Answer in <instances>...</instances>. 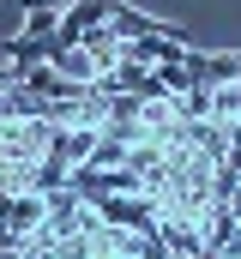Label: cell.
Masks as SVG:
<instances>
[{
  "instance_id": "6da1fadb",
  "label": "cell",
  "mask_w": 241,
  "mask_h": 259,
  "mask_svg": "<svg viewBox=\"0 0 241 259\" xmlns=\"http://www.w3.org/2000/svg\"><path fill=\"white\" fill-rule=\"evenodd\" d=\"M181 66H187L193 84H211V91L241 78V55H205V49H187V61H181Z\"/></svg>"
},
{
  "instance_id": "7a4b0ae2",
  "label": "cell",
  "mask_w": 241,
  "mask_h": 259,
  "mask_svg": "<svg viewBox=\"0 0 241 259\" xmlns=\"http://www.w3.org/2000/svg\"><path fill=\"white\" fill-rule=\"evenodd\" d=\"M78 49L91 55V66H97V78H103V72H115V66H120V49H127V36H115L109 24H91V30L78 36Z\"/></svg>"
},
{
  "instance_id": "3957f363",
  "label": "cell",
  "mask_w": 241,
  "mask_h": 259,
  "mask_svg": "<svg viewBox=\"0 0 241 259\" xmlns=\"http://www.w3.org/2000/svg\"><path fill=\"white\" fill-rule=\"evenodd\" d=\"M91 145H97V127H55L49 133V157H60L66 169L72 163H91Z\"/></svg>"
},
{
  "instance_id": "277c9868",
  "label": "cell",
  "mask_w": 241,
  "mask_h": 259,
  "mask_svg": "<svg viewBox=\"0 0 241 259\" xmlns=\"http://www.w3.org/2000/svg\"><path fill=\"white\" fill-rule=\"evenodd\" d=\"M49 66H55L60 78H72V84H91L97 78V66H91V55L78 42H49Z\"/></svg>"
},
{
  "instance_id": "5b68a950",
  "label": "cell",
  "mask_w": 241,
  "mask_h": 259,
  "mask_svg": "<svg viewBox=\"0 0 241 259\" xmlns=\"http://www.w3.org/2000/svg\"><path fill=\"white\" fill-rule=\"evenodd\" d=\"M55 30H60V12H55V6H30V18H24V30H18V36H36V42H49Z\"/></svg>"
},
{
  "instance_id": "8992f818",
  "label": "cell",
  "mask_w": 241,
  "mask_h": 259,
  "mask_svg": "<svg viewBox=\"0 0 241 259\" xmlns=\"http://www.w3.org/2000/svg\"><path fill=\"white\" fill-rule=\"evenodd\" d=\"M0 259H24V253H0Z\"/></svg>"
}]
</instances>
